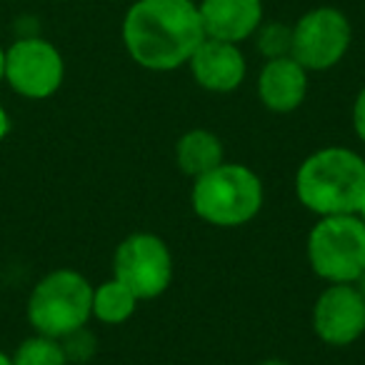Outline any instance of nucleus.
I'll return each instance as SVG.
<instances>
[{
    "instance_id": "f257e3e1",
    "label": "nucleus",
    "mask_w": 365,
    "mask_h": 365,
    "mask_svg": "<svg viewBox=\"0 0 365 365\" xmlns=\"http://www.w3.org/2000/svg\"><path fill=\"white\" fill-rule=\"evenodd\" d=\"M120 33L133 63L153 73L188 66L195 48L205 41L193 0H135L123 18Z\"/></svg>"
},
{
    "instance_id": "1a4fd4ad",
    "label": "nucleus",
    "mask_w": 365,
    "mask_h": 365,
    "mask_svg": "<svg viewBox=\"0 0 365 365\" xmlns=\"http://www.w3.org/2000/svg\"><path fill=\"white\" fill-rule=\"evenodd\" d=\"M313 330L330 348H348L365 333V300L353 283H330L313 305Z\"/></svg>"
},
{
    "instance_id": "5701e85b",
    "label": "nucleus",
    "mask_w": 365,
    "mask_h": 365,
    "mask_svg": "<svg viewBox=\"0 0 365 365\" xmlns=\"http://www.w3.org/2000/svg\"><path fill=\"white\" fill-rule=\"evenodd\" d=\"M0 365H13L11 355H6V353H3V350H0Z\"/></svg>"
},
{
    "instance_id": "a211bd4d",
    "label": "nucleus",
    "mask_w": 365,
    "mask_h": 365,
    "mask_svg": "<svg viewBox=\"0 0 365 365\" xmlns=\"http://www.w3.org/2000/svg\"><path fill=\"white\" fill-rule=\"evenodd\" d=\"M353 130L365 145V88H360V93L353 101Z\"/></svg>"
},
{
    "instance_id": "f3484780",
    "label": "nucleus",
    "mask_w": 365,
    "mask_h": 365,
    "mask_svg": "<svg viewBox=\"0 0 365 365\" xmlns=\"http://www.w3.org/2000/svg\"><path fill=\"white\" fill-rule=\"evenodd\" d=\"M61 343H63V348H66L68 360H78V363H83V360H88L93 353H96V338H93L86 328H81V330H76V333L61 338Z\"/></svg>"
},
{
    "instance_id": "20e7f679",
    "label": "nucleus",
    "mask_w": 365,
    "mask_h": 365,
    "mask_svg": "<svg viewBox=\"0 0 365 365\" xmlns=\"http://www.w3.org/2000/svg\"><path fill=\"white\" fill-rule=\"evenodd\" d=\"M93 318V285L83 273L61 268L36 283L28 298V320L36 333L66 338Z\"/></svg>"
},
{
    "instance_id": "39448f33",
    "label": "nucleus",
    "mask_w": 365,
    "mask_h": 365,
    "mask_svg": "<svg viewBox=\"0 0 365 365\" xmlns=\"http://www.w3.org/2000/svg\"><path fill=\"white\" fill-rule=\"evenodd\" d=\"M313 273L325 283H355L365 270V223L355 213L323 215L305 243Z\"/></svg>"
},
{
    "instance_id": "6e6552de",
    "label": "nucleus",
    "mask_w": 365,
    "mask_h": 365,
    "mask_svg": "<svg viewBox=\"0 0 365 365\" xmlns=\"http://www.w3.org/2000/svg\"><path fill=\"white\" fill-rule=\"evenodd\" d=\"M66 78V63L53 43L23 38L6 51V81L18 96L46 101L56 96Z\"/></svg>"
},
{
    "instance_id": "dca6fc26",
    "label": "nucleus",
    "mask_w": 365,
    "mask_h": 365,
    "mask_svg": "<svg viewBox=\"0 0 365 365\" xmlns=\"http://www.w3.org/2000/svg\"><path fill=\"white\" fill-rule=\"evenodd\" d=\"M255 46H258V53L265 61L290 56L293 26H285V23H260V28L255 31Z\"/></svg>"
},
{
    "instance_id": "423d86ee",
    "label": "nucleus",
    "mask_w": 365,
    "mask_h": 365,
    "mask_svg": "<svg viewBox=\"0 0 365 365\" xmlns=\"http://www.w3.org/2000/svg\"><path fill=\"white\" fill-rule=\"evenodd\" d=\"M113 278L138 300H155L173 283V253L155 233H133L115 248Z\"/></svg>"
},
{
    "instance_id": "f8f14e48",
    "label": "nucleus",
    "mask_w": 365,
    "mask_h": 365,
    "mask_svg": "<svg viewBox=\"0 0 365 365\" xmlns=\"http://www.w3.org/2000/svg\"><path fill=\"white\" fill-rule=\"evenodd\" d=\"M198 13L205 38L240 46L263 23V0H200Z\"/></svg>"
},
{
    "instance_id": "412c9836",
    "label": "nucleus",
    "mask_w": 365,
    "mask_h": 365,
    "mask_svg": "<svg viewBox=\"0 0 365 365\" xmlns=\"http://www.w3.org/2000/svg\"><path fill=\"white\" fill-rule=\"evenodd\" d=\"M6 81V51L0 48V83Z\"/></svg>"
},
{
    "instance_id": "6ab92c4d",
    "label": "nucleus",
    "mask_w": 365,
    "mask_h": 365,
    "mask_svg": "<svg viewBox=\"0 0 365 365\" xmlns=\"http://www.w3.org/2000/svg\"><path fill=\"white\" fill-rule=\"evenodd\" d=\"M8 130H11V118H8V113H6V108L0 106V143L6 140V135H8Z\"/></svg>"
},
{
    "instance_id": "0eeeda50",
    "label": "nucleus",
    "mask_w": 365,
    "mask_h": 365,
    "mask_svg": "<svg viewBox=\"0 0 365 365\" xmlns=\"http://www.w3.org/2000/svg\"><path fill=\"white\" fill-rule=\"evenodd\" d=\"M353 26L340 8L320 6L303 13L293 26L290 56L308 73H323L335 68L350 51Z\"/></svg>"
},
{
    "instance_id": "aec40b11",
    "label": "nucleus",
    "mask_w": 365,
    "mask_h": 365,
    "mask_svg": "<svg viewBox=\"0 0 365 365\" xmlns=\"http://www.w3.org/2000/svg\"><path fill=\"white\" fill-rule=\"evenodd\" d=\"M353 285H355V288H358V293L363 295V300H365V270H363V273L358 275V280H355Z\"/></svg>"
},
{
    "instance_id": "f03ea898",
    "label": "nucleus",
    "mask_w": 365,
    "mask_h": 365,
    "mask_svg": "<svg viewBox=\"0 0 365 365\" xmlns=\"http://www.w3.org/2000/svg\"><path fill=\"white\" fill-rule=\"evenodd\" d=\"M295 195L318 218L358 213L365 195V158L343 145L318 148L295 173Z\"/></svg>"
},
{
    "instance_id": "9d476101",
    "label": "nucleus",
    "mask_w": 365,
    "mask_h": 365,
    "mask_svg": "<svg viewBox=\"0 0 365 365\" xmlns=\"http://www.w3.org/2000/svg\"><path fill=\"white\" fill-rule=\"evenodd\" d=\"M188 68L193 73V81L208 93H235L243 86L248 76V63L240 51V46L215 38H205L195 53L190 56Z\"/></svg>"
},
{
    "instance_id": "4468645a",
    "label": "nucleus",
    "mask_w": 365,
    "mask_h": 365,
    "mask_svg": "<svg viewBox=\"0 0 365 365\" xmlns=\"http://www.w3.org/2000/svg\"><path fill=\"white\" fill-rule=\"evenodd\" d=\"M140 300L120 283L110 278L93 288V318H98L106 325H123L133 318Z\"/></svg>"
},
{
    "instance_id": "b1692460",
    "label": "nucleus",
    "mask_w": 365,
    "mask_h": 365,
    "mask_svg": "<svg viewBox=\"0 0 365 365\" xmlns=\"http://www.w3.org/2000/svg\"><path fill=\"white\" fill-rule=\"evenodd\" d=\"M355 215H358V218L365 223V195H363V203H360V208H358V213H355Z\"/></svg>"
},
{
    "instance_id": "4be33fe9",
    "label": "nucleus",
    "mask_w": 365,
    "mask_h": 365,
    "mask_svg": "<svg viewBox=\"0 0 365 365\" xmlns=\"http://www.w3.org/2000/svg\"><path fill=\"white\" fill-rule=\"evenodd\" d=\"M260 365H290L288 360H280V358H268V360H263Z\"/></svg>"
},
{
    "instance_id": "7ed1b4c3",
    "label": "nucleus",
    "mask_w": 365,
    "mask_h": 365,
    "mask_svg": "<svg viewBox=\"0 0 365 365\" xmlns=\"http://www.w3.org/2000/svg\"><path fill=\"white\" fill-rule=\"evenodd\" d=\"M265 200L263 180L243 163H220L195 178L190 190L193 213L213 228H240L260 213Z\"/></svg>"
},
{
    "instance_id": "ddd939ff",
    "label": "nucleus",
    "mask_w": 365,
    "mask_h": 365,
    "mask_svg": "<svg viewBox=\"0 0 365 365\" xmlns=\"http://www.w3.org/2000/svg\"><path fill=\"white\" fill-rule=\"evenodd\" d=\"M175 163L182 175L195 178L205 175L220 163H225V148L215 133L205 128H193V130L182 133L175 143Z\"/></svg>"
},
{
    "instance_id": "2eb2a0df",
    "label": "nucleus",
    "mask_w": 365,
    "mask_h": 365,
    "mask_svg": "<svg viewBox=\"0 0 365 365\" xmlns=\"http://www.w3.org/2000/svg\"><path fill=\"white\" fill-rule=\"evenodd\" d=\"M11 360L13 365H71L61 340L41 333L23 340Z\"/></svg>"
},
{
    "instance_id": "9b49d317",
    "label": "nucleus",
    "mask_w": 365,
    "mask_h": 365,
    "mask_svg": "<svg viewBox=\"0 0 365 365\" xmlns=\"http://www.w3.org/2000/svg\"><path fill=\"white\" fill-rule=\"evenodd\" d=\"M308 71L293 56L265 61L258 73V83H255L258 101L263 103L265 110L278 113V115L298 110L308 98Z\"/></svg>"
}]
</instances>
